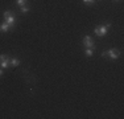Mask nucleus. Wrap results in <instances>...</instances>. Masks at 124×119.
Listing matches in <instances>:
<instances>
[{
    "label": "nucleus",
    "mask_w": 124,
    "mask_h": 119,
    "mask_svg": "<svg viewBox=\"0 0 124 119\" xmlns=\"http://www.w3.org/2000/svg\"><path fill=\"white\" fill-rule=\"evenodd\" d=\"M3 17H4V23H7L11 28H13L15 24H16V17H15V15L12 13V12L11 11H4Z\"/></svg>",
    "instance_id": "nucleus-1"
},
{
    "label": "nucleus",
    "mask_w": 124,
    "mask_h": 119,
    "mask_svg": "<svg viewBox=\"0 0 124 119\" xmlns=\"http://www.w3.org/2000/svg\"><path fill=\"white\" fill-rule=\"evenodd\" d=\"M106 56L110 57L111 60H117L120 57V52L117 49H115V48H111V49H108V50L102 53V57H106Z\"/></svg>",
    "instance_id": "nucleus-2"
},
{
    "label": "nucleus",
    "mask_w": 124,
    "mask_h": 119,
    "mask_svg": "<svg viewBox=\"0 0 124 119\" xmlns=\"http://www.w3.org/2000/svg\"><path fill=\"white\" fill-rule=\"evenodd\" d=\"M94 33L98 36V37H104V36L108 33V26H107V25L96 26V28L94 29Z\"/></svg>",
    "instance_id": "nucleus-3"
},
{
    "label": "nucleus",
    "mask_w": 124,
    "mask_h": 119,
    "mask_svg": "<svg viewBox=\"0 0 124 119\" xmlns=\"http://www.w3.org/2000/svg\"><path fill=\"white\" fill-rule=\"evenodd\" d=\"M9 65H11V58L8 56H5V54L0 56V68L1 69H7Z\"/></svg>",
    "instance_id": "nucleus-4"
},
{
    "label": "nucleus",
    "mask_w": 124,
    "mask_h": 119,
    "mask_svg": "<svg viewBox=\"0 0 124 119\" xmlns=\"http://www.w3.org/2000/svg\"><path fill=\"white\" fill-rule=\"evenodd\" d=\"M83 45H85V48H93V49H95V44H94L91 36H85L83 37Z\"/></svg>",
    "instance_id": "nucleus-5"
},
{
    "label": "nucleus",
    "mask_w": 124,
    "mask_h": 119,
    "mask_svg": "<svg viewBox=\"0 0 124 119\" xmlns=\"http://www.w3.org/2000/svg\"><path fill=\"white\" fill-rule=\"evenodd\" d=\"M9 28H11V26L8 25L7 23H3V24H0V32H3V33H5V32H8V31H9Z\"/></svg>",
    "instance_id": "nucleus-6"
},
{
    "label": "nucleus",
    "mask_w": 124,
    "mask_h": 119,
    "mask_svg": "<svg viewBox=\"0 0 124 119\" xmlns=\"http://www.w3.org/2000/svg\"><path fill=\"white\" fill-rule=\"evenodd\" d=\"M94 50L95 49H93V48H86V49H85V54H86L87 57H91V56L94 54Z\"/></svg>",
    "instance_id": "nucleus-7"
},
{
    "label": "nucleus",
    "mask_w": 124,
    "mask_h": 119,
    "mask_svg": "<svg viewBox=\"0 0 124 119\" xmlns=\"http://www.w3.org/2000/svg\"><path fill=\"white\" fill-rule=\"evenodd\" d=\"M19 64H20L19 58H11V66L16 68V66H19Z\"/></svg>",
    "instance_id": "nucleus-8"
},
{
    "label": "nucleus",
    "mask_w": 124,
    "mask_h": 119,
    "mask_svg": "<svg viewBox=\"0 0 124 119\" xmlns=\"http://www.w3.org/2000/svg\"><path fill=\"white\" fill-rule=\"evenodd\" d=\"M26 1H28V0H16V4L19 5V7H23V5L26 4Z\"/></svg>",
    "instance_id": "nucleus-9"
},
{
    "label": "nucleus",
    "mask_w": 124,
    "mask_h": 119,
    "mask_svg": "<svg viewBox=\"0 0 124 119\" xmlns=\"http://www.w3.org/2000/svg\"><path fill=\"white\" fill-rule=\"evenodd\" d=\"M20 9H21V13H28V12H29V7L23 5V7H20Z\"/></svg>",
    "instance_id": "nucleus-10"
},
{
    "label": "nucleus",
    "mask_w": 124,
    "mask_h": 119,
    "mask_svg": "<svg viewBox=\"0 0 124 119\" xmlns=\"http://www.w3.org/2000/svg\"><path fill=\"white\" fill-rule=\"evenodd\" d=\"M94 3H95V0H83V4H86V5H91Z\"/></svg>",
    "instance_id": "nucleus-11"
},
{
    "label": "nucleus",
    "mask_w": 124,
    "mask_h": 119,
    "mask_svg": "<svg viewBox=\"0 0 124 119\" xmlns=\"http://www.w3.org/2000/svg\"><path fill=\"white\" fill-rule=\"evenodd\" d=\"M1 76H3V69L0 68V77H1Z\"/></svg>",
    "instance_id": "nucleus-12"
},
{
    "label": "nucleus",
    "mask_w": 124,
    "mask_h": 119,
    "mask_svg": "<svg viewBox=\"0 0 124 119\" xmlns=\"http://www.w3.org/2000/svg\"><path fill=\"white\" fill-rule=\"evenodd\" d=\"M114 3H117V1H122V0H112Z\"/></svg>",
    "instance_id": "nucleus-13"
}]
</instances>
